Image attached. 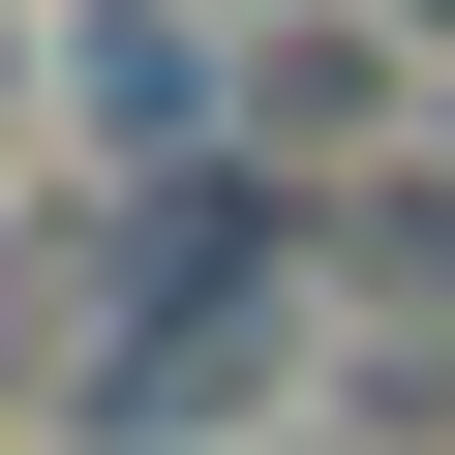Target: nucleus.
<instances>
[{
	"label": "nucleus",
	"mask_w": 455,
	"mask_h": 455,
	"mask_svg": "<svg viewBox=\"0 0 455 455\" xmlns=\"http://www.w3.org/2000/svg\"><path fill=\"white\" fill-rule=\"evenodd\" d=\"M212 92H243V31H212V0H61V122L122 152V212L212 182Z\"/></svg>",
	"instance_id": "obj_1"
},
{
	"label": "nucleus",
	"mask_w": 455,
	"mask_h": 455,
	"mask_svg": "<svg viewBox=\"0 0 455 455\" xmlns=\"http://www.w3.org/2000/svg\"><path fill=\"white\" fill-rule=\"evenodd\" d=\"M334 334H455V182H334Z\"/></svg>",
	"instance_id": "obj_2"
},
{
	"label": "nucleus",
	"mask_w": 455,
	"mask_h": 455,
	"mask_svg": "<svg viewBox=\"0 0 455 455\" xmlns=\"http://www.w3.org/2000/svg\"><path fill=\"white\" fill-rule=\"evenodd\" d=\"M212 31H304V0H212Z\"/></svg>",
	"instance_id": "obj_3"
},
{
	"label": "nucleus",
	"mask_w": 455,
	"mask_h": 455,
	"mask_svg": "<svg viewBox=\"0 0 455 455\" xmlns=\"http://www.w3.org/2000/svg\"><path fill=\"white\" fill-rule=\"evenodd\" d=\"M425 31H455V0H425Z\"/></svg>",
	"instance_id": "obj_4"
}]
</instances>
